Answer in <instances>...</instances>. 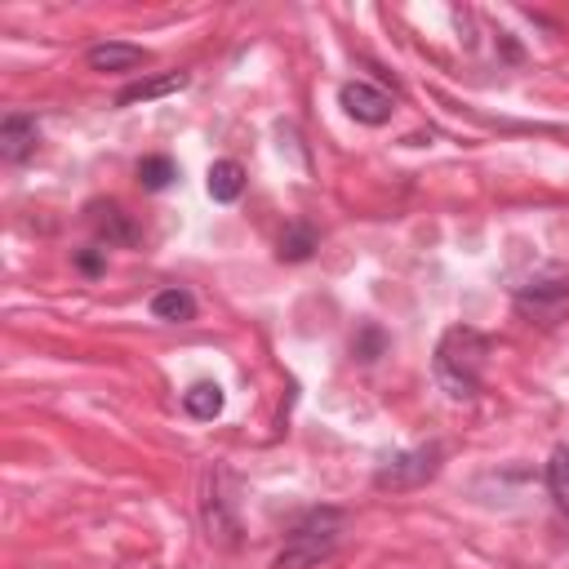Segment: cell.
<instances>
[{
    "label": "cell",
    "mask_w": 569,
    "mask_h": 569,
    "mask_svg": "<svg viewBox=\"0 0 569 569\" xmlns=\"http://www.w3.org/2000/svg\"><path fill=\"white\" fill-rule=\"evenodd\" d=\"M493 342L476 325H449L431 351V373L449 400H476Z\"/></svg>",
    "instance_id": "1"
},
{
    "label": "cell",
    "mask_w": 569,
    "mask_h": 569,
    "mask_svg": "<svg viewBox=\"0 0 569 569\" xmlns=\"http://www.w3.org/2000/svg\"><path fill=\"white\" fill-rule=\"evenodd\" d=\"M342 533H347V511L342 507H311L284 533V547L276 551L271 569H311V565L329 560L342 547Z\"/></svg>",
    "instance_id": "2"
},
{
    "label": "cell",
    "mask_w": 569,
    "mask_h": 569,
    "mask_svg": "<svg viewBox=\"0 0 569 569\" xmlns=\"http://www.w3.org/2000/svg\"><path fill=\"white\" fill-rule=\"evenodd\" d=\"M511 298H516L520 311L556 316L569 302V262H542V267H533L520 284H511Z\"/></svg>",
    "instance_id": "3"
},
{
    "label": "cell",
    "mask_w": 569,
    "mask_h": 569,
    "mask_svg": "<svg viewBox=\"0 0 569 569\" xmlns=\"http://www.w3.org/2000/svg\"><path fill=\"white\" fill-rule=\"evenodd\" d=\"M440 458H445L440 445H413V449H400V453H391V458L373 471V485H378V489H391V493H400V489H418V485H427V480L440 471Z\"/></svg>",
    "instance_id": "4"
},
{
    "label": "cell",
    "mask_w": 569,
    "mask_h": 569,
    "mask_svg": "<svg viewBox=\"0 0 569 569\" xmlns=\"http://www.w3.org/2000/svg\"><path fill=\"white\" fill-rule=\"evenodd\" d=\"M338 107H342L356 124H387L391 111H396L391 93L378 89V84H369V80H347V84L338 89Z\"/></svg>",
    "instance_id": "5"
},
{
    "label": "cell",
    "mask_w": 569,
    "mask_h": 569,
    "mask_svg": "<svg viewBox=\"0 0 569 569\" xmlns=\"http://www.w3.org/2000/svg\"><path fill=\"white\" fill-rule=\"evenodd\" d=\"M36 147H40V120L31 111H9L0 120V156L9 164H22L36 156Z\"/></svg>",
    "instance_id": "6"
},
{
    "label": "cell",
    "mask_w": 569,
    "mask_h": 569,
    "mask_svg": "<svg viewBox=\"0 0 569 569\" xmlns=\"http://www.w3.org/2000/svg\"><path fill=\"white\" fill-rule=\"evenodd\" d=\"M84 62L89 71H102V76H116V71H133V67H147L151 53L142 44H129V40H98L84 49Z\"/></svg>",
    "instance_id": "7"
},
{
    "label": "cell",
    "mask_w": 569,
    "mask_h": 569,
    "mask_svg": "<svg viewBox=\"0 0 569 569\" xmlns=\"http://www.w3.org/2000/svg\"><path fill=\"white\" fill-rule=\"evenodd\" d=\"M89 227L98 231L102 244H133L138 240V227L129 222V213L116 200H93L89 204Z\"/></svg>",
    "instance_id": "8"
},
{
    "label": "cell",
    "mask_w": 569,
    "mask_h": 569,
    "mask_svg": "<svg viewBox=\"0 0 569 569\" xmlns=\"http://www.w3.org/2000/svg\"><path fill=\"white\" fill-rule=\"evenodd\" d=\"M191 84L187 71H164V76H147V80H133L116 93V107H138V102H156V98H169V93H182Z\"/></svg>",
    "instance_id": "9"
},
{
    "label": "cell",
    "mask_w": 569,
    "mask_h": 569,
    "mask_svg": "<svg viewBox=\"0 0 569 569\" xmlns=\"http://www.w3.org/2000/svg\"><path fill=\"white\" fill-rule=\"evenodd\" d=\"M244 182H249V173H244L240 160H213L209 173H204V191H209L218 204H236L240 191H244Z\"/></svg>",
    "instance_id": "10"
},
{
    "label": "cell",
    "mask_w": 569,
    "mask_h": 569,
    "mask_svg": "<svg viewBox=\"0 0 569 569\" xmlns=\"http://www.w3.org/2000/svg\"><path fill=\"white\" fill-rule=\"evenodd\" d=\"M151 316L156 320H169V325H187V320H196V293L182 289V284L156 289L151 293Z\"/></svg>",
    "instance_id": "11"
},
{
    "label": "cell",
    "mask_w": 569,
    "mask_h": 569,
    "mask_svg": "<svg viewBox=\"0 0 569 569\" xmlns=\"http://www.w3.org/2000/svg\"><path fill=\"white\" fill-rule=\"evenodd\" d=\"M222 405H227V396H222L218 382H191L182 391V413L196 418V422H213L222 413Z\"/></svg>",
    "instance_id": "12"
},
{
    "label": "cell",
    "mask_w": 569,
    "mask_h": 569,
    "mask_svg": "<svg viewBox=\"0 0 569 569\" xmlns=\"http://www.w3.org/2000/svg\"><path fill=\"white\" fill-rule=\"evenodd\" d=\"M542 480H547V493H551L556 511L569 516V445H556V449H551Z\"/></svg>",
    "instance_id": "13"
},
{
    "label": "cell",
    "mask_w": 569,
    "mask_h": 569,
    "mask_svg": "<svg viewBox=\"0 0 569 569\" xmlns=\"http://www.w3.org/2000/svg\"><path fill=\"white\" fill-rule=\"evenodd\" d=\"M316 244H320L316 227L298 218V222H289V227H284V236H280V249H276V253H280V262H307V258L316 253Z\"/></svg>",
    "instance_id": "14"
},
{
    "label": "cell",
    "mask_w": 569,
    "mask_h": 569,
    "mask_svg": "<svg viewBox=\"0 0 569 569\" xmlns=\"http://www.w3.org/2000/svg\"><path fill=\"white\" fill-rule=\"evenodd\" d=\"M173 178H178V164H173L169 156H142V160H138V182H142L147 191H164Z\"/></svg>",
    "instance_id": "15"
},
{
    "label": "cell",
    "mask_w": 569,
    "mask_h": 569,
    "mask_svg": "<svg viewBox=\"0 0 569 569\" xmlns=\"http://www.w3.org/2000/svg\"><path fill=\"white\" fill-rule=\"evenodd\" d=\"M382 351H387V333H382L378 325H365V329L351 338V356H356L360 365H373Z\"/></svg>",
    "instance_id": "16"
},
{
    "label": "cell",
    "mask_w": 569,
    "mask_h": 569,
    "mask_svg": "<svg viewBox=\"0 0 569 569\" xmlns=\"http://www.w3.org/2000/svg\"><path fill=\"white\" fill-rule=\"evenodd\" d=\"M76 267H80L84 276H102V271H107V249H98V244H93V249H80V253H76Z\"/></svg>",
    "instance_id": "17"
}]
</instances>
